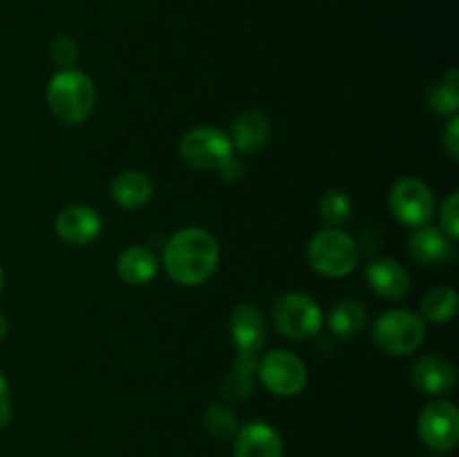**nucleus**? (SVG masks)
Here are the masks:
<instances>
[{
	"label": "nucleus",
	"mask_w": 459,
	"mask_h": 457,
	"mask_svg": "<svg viewBox=\"0 0 459 457\" xmlns=\"http://www.w3.org/2000/svg\"><path fill=\"white\" fill-rule=\"evenodd\" d=\"M327 325H330L332 334L339 336V339H354L366 330L368 312L357 298H343L332 307Z\"/></svg>",
	"instance_id": "obj_19"
},
{
	"label": "nucleus",
	"mask_w": 459,
	"mask_h": 457,
	"mask_svg": "<svg viewBox=\"0 0 459 457\" xmlns=\"http://www.w3.org/2000/svg\"><path fill=\"white\" fill-rule=\"evenodd\" d=\"M411 379L420 392L430 397H444L457 385V370L448 358L437 354H424L411 367Z\"/></svg>",
	"instance_id": "obj_11"
},
{
	"label": "nucleus",
	"mask_w": 459,
	"mask_h": 457,
	"mask_svg": "<svg viewBox=\"0 0 459 457\" xmlns=\"http://www.w3.org/2000/svg\"><path fill=\"white\" fill-rule=\"evenodd\" d=\"M229 334L236 348V357L260 358L267 341V323L263 312L254 303L236 305L229 318Z\"/></svg>",
	"instance_id": "obj_10"
},
{
	"label": "nucleus",
	"mask_w": 459,
	"mask_h": 457,
	"mask_svg": "<svg viewBox=\"0 0 459 457\" xmlns=\"http://www.w3.org/2000/svg\"><path fill=\"white\" fill-rule=\"evenodd\" d=\"M13 408H12V392H9L7 376L0 372V430L7 428L12 424Z\"/></svg>",
	"instance_id": "obj_28"
},
{
	"label": "nucleus",
	"mask_w": 459,
	"mask_h": 457,
	"mask_svg": "<svg viewBox=\"0 0 459 457\" xmlns=\"http://www.w3.org/2000/svg\"><path fill=\"white\" fill-rule=\"evenodd\" d=\"M220 246L213 233L202 227H184L166 240L161 264L182 287H200L215 273Z\"/></svg>",
	"instance_id": "obj_1"
},
{
	"label": "nucleus",
	"mask_w": 459,
	"mask_h": 457,
	"mask_svg": "<svg viewBox=\"0 0 459 457\" xmlns=\"http://www.w3.org/2000/svg\"><path fill=\"white\" fill-rule=\"evenodd\" d=\"M307 263L325 278H343L359 264V242L341 228H323L307 245Z\"/></svg>",
	"instance_id": "obj_4"
},
{
	"label": "nucleus",
	"mask_w": 459,
	"mask_h": 457,
	"mask_svg": "<svg viewBox=\"0 0 459 457\" xmlns=\"http://www.w3.org/2000/svg\"><path fill=\"white\" fill-rule=\"evenodd\" d=\"M233 457H285V444L273 426L249 421L238 428Z\"/></svg>",
	"instance_id": "obj_13"
},
{
	"label": "nucleus",
	"mask_w": 459,
	"mask_h": 457,
	"mask_svg": "<svg viewBox=\"0 0 459 457\" xmlns=\"http://www.w3.org/2000/svg\"><path fill=\"white\" fill-rule=\"evenodd\" d=\"M318 215L330 228H339L352 218V200L341 188H330L318 202Z\"/></svg>",
	"instance_id": "obj_23"
},
{
	"label": "nucleus",
	"mask_w": 459,
	"mask_h": 457,
	"mask_svg": "<svg viewBox=\"0 0 459 457\" xmlns=\"http://www.w3.org/2000/svg\"><path fill=\"white\" fill-rule=\"evenodd\" d=\"M429 108L437 116H455L459 110V74L448 70L429 92Z\"/></svg>",
	"instance_id": "obj_22"
},
{
	"label": "nucleus",
	"mask_w": 459,
	"mask_h": 457,
	"mask_svg": "<svg viewBox=\"0 0 459 457\" xmlns=\"http://www.w3.org/2000/svg\"><path fill=\"white\" fill-rule=\"evenodd\" d=\"M179 157L193 170H222L233 160V143L213 125H197L179 139Z\"/></svg>",
	"instance_id": "obj_5"
},
{
	"label": "nucleus",
	"mask_w": 459,
	"mask_h": 457,
	"mask_svg": "<svg viewBox=\"0 0 459 457\" xmlns=\"http://www.w3.org/2000/svg\"><path fill=\"white\" fill-rule=\"evenodd\" d=\"M459 305V294L453 287H435L424 296L420 305V316L424 323H435V325H444V323L453 321Z\"/></svg>",
	"instance_id": "obj_21"
},
{
	"label": "nucleus",
	"mask_w": 459,
	"mask_h": 457,
	"mask_svg": "<svg viewBox=\"0 0 459 457\" xmlns=\"http://www.w3.org/2000/svg\"><path fill=\"white\" fill-rule=\"evenodd\" d=\"M417 435L435 453H451L459 442V410L448 399H435L417 419Z\"/></svg>",
	"instance_id": "obj_9"
},
{
	"label": "nucleus",
	"mask_w": 459,
	"mask_h": 457,
	"mask_svg": "<svg viewBox=\"0 0 459 457\" xmlns=\"http://www.w3.org/2000/svg\"><path fill=\"white\" fill-rule=\"evenodd\" d=\"M444 151H446V155L451 157V161H457L459 160V116H451V121H448L446 130H444Z\"/></svg>",
	"instance_id": "obj_27"
},
{
	"label": "nucleus",
	"mask_w": 459,
	"mask_h": 457,
	"mask_svg": "<svg viewBox=\"0 0 459 457\" xmlns=\"http://www.w3.org/2000/svg\"><path fill=\"white\" fill-rule=\"evenodd\" d=\"M3 282H4V273H3V267H0V294H3Z\"/></svg>",
	"instance_id": "obj_30"
},
{
	"label": "nucleus",
	"mask_w": 459,
	"mask_h": 457,
	"mask_svg": "<svg viewBox=\"0 0 459 457\" xmlns=\"http://www.w3.org/2000/svg\"><path fill=\"white\" fill-rule=\"evenodd\" d=\"M151 177L142 170H124V173L115 175L110 182V197L117 206L126 211H137L146 206L152 200Z\"/></svg>",
	"instance_id": "obj_17"
},
{
	"label": "nucleus",
	"mask_w": 459,
	"mask_h": 457,
	"mask_svg": "<svg viewBox=\"0 0 459 457\" xmlns=\"http://www.w3.org/2000/svg\"><path fill=\"white\" fill-rule=\"evenodd\" d=\"M202 424H204V430L209 435H213L215 439H229L236 437L238 428V415L233 408H229L227 403H213L204 410V417H202Z\"/></svg>",
	"instance_id": "obj_24"
},
{
	"label": "nucleus",
	"mask_w": 459,
	"mask_h": 457,
	"mask_svg": "<svg viewBox=\"0 0 459 457\" xmlns=\"http://www.w3.org/2000/svg\"><path fill=\"white\" fill-rule=\"evenodd\" d=\"M49 56L58 70H72L79 61V43L67 34L56 36L52 47H49Z\"/></svg>",
	"instance_id": "obj_25"
},
{
	"label": "nucleus",
	"mask_w": 459,
	"mask_h": 457,
	"mask_svg": "<svg viewBox=\"0 0 459 457\" xmlns=\"http://www.w3.org/2000/svg\"><path fill=\"white\" fill-rule=\"evenodd\" d=\"M388 204L394 220L408 228H420L430 224L437 211L433 191L420 177H402L393 184L388 193Z\"/></svg>",
	"instance_id": "obj_7"
},
{
	"label": "nucleus",
	"mask_w": 459,
	"mask_h": 457,
	"mask_svg": "<svg viewBox=\"0 0 459 457\" xmlns=\"http://www.w3.org/2000/svg\"><path fill=\"white\" fill-rule=\"evenodd\" d=\"M101 227L103 220L88 204L65 206L56 215V222H54L56 236L72 246H85L90 242H94L99 233H101Z\"/></svg>",
	"instance_id": "obj_12"
},
{
	"label": "nucleus",
	"mask_w": 459,
	"mask_h": 457,
	"mask_svg": "<svg viewBox=\"0 0 459 457\" xmlns=\"http://www.w3.org/2000/svg\"><path fill=\"white\" fill-rule=\"evenodd\" d=\"M366 282L384 300H399L411 291V273L394 258H377L368 263Z\"/></svg>",
	"instance_id": "obj_14"
},
{
	"label": "nucleus",
	"mask_w": 459,
	"mask_h": 457,
	"mask_svg": "<svg viewBox=\"0 0 459 457\" xmlns=\"http://www.w3.org/2000/svg\"><path fill=\"white\" fill-rule=\"evenodd\" d=\"M160 272V258L143 245H130L117 258V273L126 285H146Z\"/></svg>",
	"instance_id": "obj_18"
},
{
	"label": "nucleus",
	"mask_w": 459,
	"mask_h": 457,
	"mask_svg": "<svg viewBox=\"0 0 459 457\" xmlns=\"http://www.w3.org/2000/svg\"><path fill=\"white\" fill-rule=\"evenodd\" d=\"M453 245L455 242L437 227L424 224L420 228H412V236L408 240V251L420 264H442L453 258Z\"/></svg>",
	"instance_id": "obj_15"
},
{
	"label": "nucleus",
	"mask_w": 459,
	"mask_h": 457,
	"mask_svg": "<svg viewBox=\"0 0 459 457\" xmlns=\"http://www.w3.org/2000/svg\"><path fill=\"white\" fill-rule=\"evenodd\" d=\"M54 119L63 125H81L90 119L97 101L92 79L81 70H58L45 88Z\"/></svg>",
	"instance_id": "obj_2"
},
{
	"label": "nucleus",
	"mask_w": 459,
	"mask_h": 457,
	"mask_svg": "<svg viewBox=\"0 0 459 457\" xmlns=\"http://www.w3.org/2000/svg\"><path fill=\"white\" fill-rule=\"evenodd\" d=\"M9 334V321L4 318V314H0V341Z\"/></svg>",
	"instance_id": "obj_29"
},
{
	"label": "nucleus",
	"mask_w": 459,
	"mask_h": 457,
	"mask_svg": "<svg viewBox=\"0 0 459 457\" xmlns=\"http://www.w3.org/2000/svg\"><path fill=\"white\" fill-rule=\"evenodd\" d=\"M272 321L273 327L287 339L307 341L321 332L323 312L312 296L291 291L272 305Z\"/></svg>",
	"instance_id": "obj_6"
},
{
	"label": "nucleus",
	"mask_w": 459,
	"mask_h": 457,
	"mask_svg": "<svg viewBox=\"0 0 459 457\" xmlns=\"http://www.w3.org/2000/svg\"><path fill=\"white\" fill-rule=\"evenodd\" d=\"M272 137L269 116L260 110H245L233 119L231 143L240 152H258Z\"/></svg>",
	"instance_id": "obj_16"
},
{
	"label": "nucleus",
	"mask_w": 459,
	"mask_h": 457,
	"mask_svg": "<svg viewBox=\"0 0 459 457\" xmlns=\"http://www.w3.org/2000/svg\"><path fill=\"white\" fill-rule=\"evenodd\" d=\"M439 222H442V231L451 237L453 242H457L459 237V193H451V195L444 200L442 209H439Z\"/></svg>",
	"instance_id": "obj_26"
},
{
	"label": "nucleus",
	"mask_w": 459,
	"mask_h": 457,
	"mask_svg": "<svg viewBox=\"0 0 459 457\" xmlns=\"http://www.w3.org/2000/svg\"><path fill=\"white\" fill-rule=\"evenodd\" d=\"M372 343L390 357L417 352L426 341V323L412 309H388L372 323Z\"/></svg>",
	"instance_id": "obj_3"
},
{
	"label": "nucleus",
	"mask_w": 459,
	"mask_h": 457,
	"mask_svg": "<svg viewBox=\"0 0 459 457\" xmlns=\"http://www.w3.org/2000/svg\"><path fill=\"white\" fill-rule=\"evenodd\" d=\"M255 376L276 397H294L307 385V367L290 349H272L258 358Z\"/></svg>",
	"instance_id": "obj_8"
},
{
	"label": "nucleus",
	"mask_w": 459,
	"mask_h": 457,
	"mask_svg": "<svg viewBox=\"0 0 459 457\" xmlns=\"http://www.w3.org/2000/svg\"><path fill=\"white\" fill-rule=\"evenodd\" d=\"M255 366L258 358L236 357L233 370L222 381V397L231 403H240L254 394L255 388Z\"/></svg>",
	"instance_id": "obj_20"
}]
</instances>
